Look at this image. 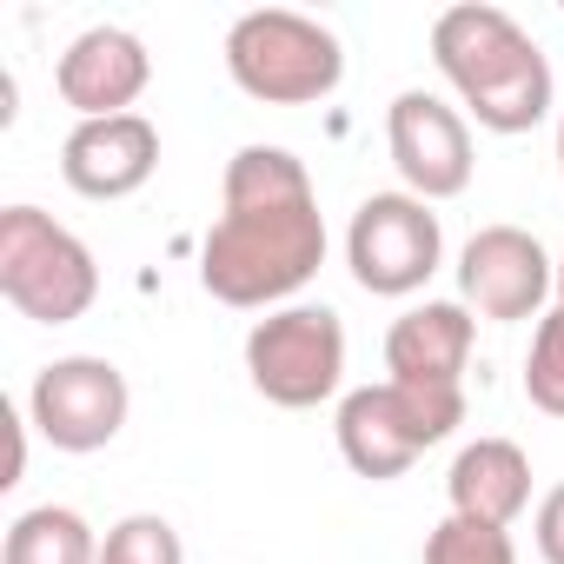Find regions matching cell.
<instances>
[{"label":"cell","instance_id":"obj_1","mask_svg":"<svg viewBox=\"0 0 564 564\" xmlns=\"http://www.w3.org/2000/svg\"><path fill=\"white\" fill-rule=\"evenodd\" d=\"M326 265V213L306 160L286 147H239L219 180V219L199 239V286L219 306L259 313L313 286Z\"/></svg>","mask_w":564,"mask_h":564},{"label":"cell","instance_id":"obj_2","mask_svg":"<svg viewBox=\"0 0 564 564\" xmlns=\"http://www.w3.org/2000/svg\"><path fill=\"white\" fill-rule=\"evenodd\" d=\"M432 61L452 80L458 107L485 133H531L551 113V61L544 47L491 0H458L432 21Z\"/></svg>","mask_w":564,"mask_h":564},{"label":"cell","instance_id":"obj_3","mask_svg":"<svg viewBox=\"0 0 564 564\" xmlns=\"http://www.w3.org/2000/svg\"><path fill=\"white\" fill-rule=\"evenodd\" d=\"M226 74L246 100L265 107H313L346 80V47L326 21L293 8H252L226 28Z\"/></svg>","mask_w":564,"mask_h":564},{"label":"cell","instance_id":"obj_4","mask_svg":"<svg viewBox=\"0 0 564 564\" xmlns=\"http://www.w3.org/2000/svg\"><path fill=\"white\" fill-rule=\"evenodd\" d=\"M458 425H465V386H405V379L346 392L339 419H333L339 458L372 485L412 471V458L445 445Z\"/></svg>","mask_w":564,"mask_h":564},{"label":"cell","instance_id":"obj_5","mask_svg":"<svg viewBox=\"0 0 564 564\" xmlns=\"http://www.w3.org/2000/svg\"><path fill=\"white\" fill-rule=\"evenodd\" d=\"M0 300L34 326H74L100 300V265L41 206H8L0 213Z\"/></svg>","mask_w":564,"mask_h":564},{"label":"cell","instance_id":"obj_6","mask_svg":"<svg viewBox=\"0 0 564 564\" xmlns=\"http://www.w3.org/2000/svg\"><path fill=\"white\" fill-rule=\"evenodd\" d=\"M246 379L265 405L313 412L346 386V326L333 306H279L246 333Z\"/></svg>","mask_w":564,"mask_h":564},{"label":"cell","instance_id":"obj_7","mask_svg":"<svg viewBox=\"0 0 564 564\" xmlns=\"http://www.w3.org/2000/svg\"><path fill=\"white\" fill-rule=\"evenodd\" d=\"M445 259L438 213L419 193H372L346 226V265L372 300H412Z\"/></svg>","mask_w":564,"mask_h":564},{"label":"cell","instance_id":"obj_8","mask_svg":"<svg viewBox=\"0 0 564 564\" xmlns=\"http://www.w3.org/2000/svg\"><path fill=\"white\" fill-rule=\"evenodd\" d=\"M133 412V392H127V372L100 352H67L54 366L34 372V392H28V425L54 445V452H107L120 438Z\"/></svg>","mask_w":564,"mask_h":564},{"label":"cell","instance_id":"obj_9","mask_svg":"<svg viewBox=\"0 0 564 564\" xmlns=\"http://www.w3.org/2000/svg\"><path fill=\"white\" fill-rule=\"evenodd\" d=\"M557 293V265L524 226H478L458 252V306L498 326L538 319Z\"/></svg>","mask_w":564,"mask_h":564},{"label":"cell","instance_id":"obj_10","mask_svg":"<svg viewBox=\"0 0 564 564\" xmlns=\"http://www.w3.org/2000/svg\"><path fill=\"white\" fill-rule=\"evenodd\" d=\"M386 147H392V166L405 180V193H419L425 206L432 199H458L471 186V127L458 107H445L438 94L425 87H405L392 107H386Z\"/></svg>","mask_w":564,"mask_h":564},{"label":"cell","instance_id":"obj_11","mask_svg":"<svg viewBox=\"0 0 564 564\" xmlns=\"http://www.w3.org/2000/svg\"><path fill=\"white\" fill-rule=\"evenodd\" d=\"M147 80H153V54L127 28H87V34H74L67 54H61V67H54V87H61V100L80 120L133 113V100L147 94Z\"/></svg>","mask_w":564,"mask_h":564},{"label":"cell","instance_id":"obj_12","mask_svg":"<svg viewBox=\"0 0 564 564\" xmlns=\"http://www.w3.org/2000/svg\"><path fill=\"white\" fill-rule=\"evenodd\" d=\"M160 173V127L147 113H113V120H80L61 140V180L80 199H127Z\"/></svg>","mask_w":564,"mask_h":564},{"label":"cell","instance_id":"obj_13","mask_svg":"<svg viewBox=\"0 0 564 564\" xmlns=\"http://www.w3.org/2000/svg\"><path fill=\"white\" fill-rule=\"evenodd\" d=\"M471 339H478V319L458 300H425V306H412V313L392 319V333H386V372L405 379V386H465Z\"/></svg>","mask_w":564,"mask_h":564},{"label":"cell","instance_id":"obj_14","mask_svg":"<svg viewBox=\"0 0 564 564\" xmlns=\"http://www.w3.org/2000/svg\"><path fill=\"white\" fill-rule=\"evenodd\" d=\"M445 498H452L458 518L511 531L524 518V505H531V458L511 438H471L445 471Z\"/></svg>","mask_w":564,"mask_h":564},{"label":"cell","instance_id":"obj_15","mask_svg":"<svg viewBox=\"0 0 564 564\" xmlns=\"http://www.w3.org/2000/svg\"><path fill=\"white\" fill-rule=\"evenodd\" d=\"M0 564H100V538L74 505H34L8 524Z\"/></svg>","mask_w":564,"mask_h":564},{"label":"cell","instance_id":"obj_16","mask_svg":"<svg viewBox=\"0 0 564 564\" xmlns=\"http://www.w3.org/2000/svg\"><path fill=\"white\" fill-rule=\"evenodd\" d=\"M425 564H518V544L505 524H478V518H445L425 538Z\"/></svg>","mask_w":564,"mask_h":564},{"label":"cell","instance_id":"obj_17","mask_svg":"<svg viewBox=\"0 0 564 564\" xmlns=\"http://www.w3.org/2000/svg\"><path fill=\"white\" fill-rule=\"evenodd\" d=\"M100 564H186V544L160 511H133L100 538Z\"/></svg>","mask_w":564,"mask_h":564},{"label":"cell","instance_id":"obj_18","mask_svg":"<svg viewBox=\"0 0 564 564\" xmlns=\"http://www.w3.org/2000/svg\"><path fill=\"white\" fill-rule=\"evenodd\" d=\"M524 399L544 419H564V306H551L531 333V359H524Z\"/></svg>","mask_w":564,"mask_h":564},{"label":"cell","instance_id":"obj_19","mask_svg":"<svg viewBox=\"0 0 564 564\" xmlns=\"http://www.w3.org/2000/svg\"><path fill=\"white\" fill-rule=\"evenodd\" d=\"M531 538H538V557H544V564H564V485H551V491L538 498Z\"/></svg>","mask_w":564,"mask_h":564},{"label":"cell","instance_id":"obj_20","mask_svg":"<svg viewBox=\"0 0 564 564\" xmlns=\"http://www.w3.org/2000/svg\"><path fill=\"white\" fill-rule=\"evenodd\" d=\"M557 306H564V259H557Z\"/></svg>","mask_w":564,"mask_h":564},{"label":"cell","instance_id":"obj_21","mask_svg":"<svg viewBox=\"0 0 564 564\" xmlns=\"http://www.w3.org/2000/svg\"><path fill=\"white\" fill-rule=\"evenodd\" d=\"M557 166H564V120H557Z\"/></svg>","mask_w":564,"mask_h":564}]
</instances>
